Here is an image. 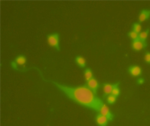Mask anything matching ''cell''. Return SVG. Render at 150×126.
<instances>
[{
	"instance_id": "obj_6",
	"label": "cell",
	"mask_w": 150,
	"mask_h": 126,
	"mask_svg": "<svg viewBox=\"0 0 150 126\" xmlns=\"http://www.w3.org/2000/svg\"><path fill=\"white\" fill-rule=\"evenodd\" d=\"M99 112H100L101 114L107 116L110 121H111V120L113 119V115L112 114V113L110 112V109L108 108V107L105 104H103L102 107H101V109H100V110H99Z\"/></svg>"
},
{
	"instance_id": "obj_5",
	"label": "cell",
	"mask_w": 150,
	"mask_h": 126,
	"mask_svg": "<svg viewBox=\"0 0 150 126\" xmlns=\"http://www.w3.org/2000/svg\"><path fill=\"white\" fill-rule=\"evenodd\" d=\"M108 121H109L108 118L101 113L98 114L96 117V122L99 126H107Z\"/></svg>"
},
{
	"instance_id": "obj_4",
	"label": "cell",
	"mask_w": 150,
	"mask_h": 126,
	"mask_svg": "<svg viewBox=\"0 0 150 126\" xmlns=\"http://www.w3.org/2000/svg\"><path fill=\"white\" fill-rule=\"evenodd\" d=\"M128 72L132 77H139L142 74V69L139 65H131L128 68Z\"/></svg>"
},
{
	"instance_id": "obj_3",
	"label": "cell",
	"mask_w": 150,
	"mask_h": 126,
	"mask_svg": "<svg viewBox=\"0 0 150 126\" xmlns=\"http://www.w3.org/2000/svg\"><path fill=\"white\" fill-rule=\"evenodd\" d=\"M146 46V41H141L140 39L135 40V41H133L131 43V48L135 51H140V50L144 49Z\"/></svg>"
},
{
	"instance_id": "obj_12",
	"label": "cell",
	"mask_w": 150,
	"mask_h": 126,
	"mask_svg": "<svg viewBox=\"0 0 150 126\" xmlns=\"http://www.w3.org/2000/svg\"><path fill=\"white\" fill-rule=\"evenodd\" d=\"M84 77L86 82L93 78V72L91 68H86V70L84 71Z\"/></svg>"
},
{
	"instance_id": "obj_2",
	"label": "cell",
	"mask_w": 150,
	"mask_h": 126,
	"mask_svg": "<svg viewBox=\"0 0 150 126\" xmlns=\"http://www.w3.org/2000/svg\"><path fill=\"white\" fill-rule=\"evenodd\" d=\"M47 41L48 45L50 46L56 48V50H59V33H55L47 35Z\"/></svg>"
},
{
	"instance_id": "obj_8",
	"label": "cell",
	"mask_w": 150,
	"mask_h": 126,
	"mask_svg": "<svg viewBox=\"0 0 150 126\" xmlns=\"http://www.w3.org/2000/svg\"><path fill=\"white\" fill-rule=\"evenodd\" d=\"M149 17H150V10H146V9L142 10L141 11H140L138 17L139 22L140 23L144 22V21H147Z\"/></svg>"
},
{
	"instance_id": "obj_14",
	"label": "cell",
	"mask_w": 150,
	"mask_h": 126,
	"mask_svg": "<svg viewBox=\"0 0 150 126\" xmlns=\"http://www.w3.org/2000/svg\"><path fill=\"white\" fill-rule=\"evenodd\" d=\"M120 88H119V83H117V84H114V86H113V88H112L111 95L116 96V97H118V96H120Z\"/></svg>"
},
{
	"instance_id": "obj_13",
	"label": "cell",
	"mask_w": 150,
	"mask_h": 126,
	"mask_svg": "<svg viewBox=\"0 0 150 126\" xmlns=\"http://www.w3.org/2000/svg\"><path fill=\"white\" fill-rule=\"evenodd\" d=\"M149 33V29H147L146 30L143 31V32L140 33H139V39L143 41H146Z\"/></svg>"
},
{
	"instance_id": "obj_11",
	"label": "cell",
	"mask_w": 150,
	"mask_h": 126,
	"mask_svg": "<svg viewBox=\"0 0 150 126\" xmlns=\"http://www.w3.org/2000/svg\"><path fill=\"white\" fill-rule=\"evenodd\" d=\"M14 62L17 64V65H25V64L26 63V56L24 55H19L14 59Z\"/></svg>"
},
{
	"instance_id": "obj_9",
	"label": "cell",
	"mask_w": 150,
	"mask_h": 126,
	"mask_svg": "<svg viewBox=\"0 0 150 126\" xmlns=\"http://www.w3.org/2000/svg\"><path fill=\"white\" fill-rule=\"evenodd\" d=\"M113 86H114V84H104L103 85V90H104V97L110 95V93L112 92V88H113Z\"/></svg>"
},
{
	"instance_id": "obj_17",
	"label": "cell",
	"mask_w": 150,
	"mask_h": 126,
	"mask_svg": "<svg viewBox=\"0 0 150 126\" xmlns=\"http://www.w3.org/2000/svg\"><path fill=\"white\" fill-rule=\"evenodd\" d=\"M116 98L117 97L112 96V95H109V96H108V97H107V101H108V104H114L116 101Z\"/></svg>"
},
{
	"instance_id": "obj_1",
	"label": "cell",
	"mask_w": 150,
	"mask_h": 126,
	"mask_svg": "<svg viewBox=\"0 0 150 126\" xmlns=\"http://www.w3.org/2000/svg\"><path fill=\"white\" fill-rule=\"evenodd\" d=\"M50 82H52L56 87H58L62 92H63L69 98L89 109L99 111L104 104L101 98L96 96V92H94L87 86H68L54 81Z\"/></svg>"
},
{
	"instance_id": "obj_18",
	"label": "cell",
	"mask_w": 150,
	"mask_h": 126,
	"mask_svg": "<svg viewBox=\"0 0 150 126\" xmlns=\"http://www.w3.org/2000/svg\"><path fill=\"white\" fill-rule=\"evenodd\" d=\"M144 60L146 63L150 64V52H146L144 55Z\"/></svg>"
},
{
	"instance_id": "obj_19",
	"label": "cell",
	"mask_w": 150,
	"mask_h": 126,
	"mask_svg": "<svg viewBox=\"0 0 150 126\" xmlns=\"http://www.w3.org/2000/svg\"><path fill=\"white\" fill-rule=\"evenodd\" d=\"M144 82H145V80L143 78H138V80H137V84H143Z\"/></svg>"
},
{
	"instance_id": "obj_15",
	"label": "cell",
	"mask_w": 150,
	"mask_h": 126,
	"mask_svg": "<svg viewBox=\"0 0 150 126\" xmlns=\"http://www.w3.org/2000/svg\"><path fill=\"white\" fill-rule=\"evenodd\" d=\"M128 36L131 38V40H133V41L139 39V34L133 30L130 31L129 33H128Z\"/></svg>"
},
{
	"instance_id": "obj_7",
	"label": "cell",
	"mask_w": 150,
	"mask_h": 126,
	"mask_svg": "<svg viewBox=\"0 0 150 126\" xmlns=\"http://www.w3.org/2000/svg\"><path fill=\"white\" fill-rule=\"evenodd\" d=\"M86 84H87L86 86L89 87V89H92L94 92H96V93L98 89L99 88V84L96 79H95L93 77V78H92L91 80H89V81H87Z\"/></svg>"
},
{
	"instance_id": "obj_16",
	"label": "cell",
	"mask_w": 150,
	"mask_h": 126,
	"mask_svg": "<svg viewBox=\"0 0 150 126\" xmlns=\"http://www.w3.org/2000/svg\"><path fill=\"white\" fill-rule=\"evenodd\" d=\"M132 28H133V31H134V32L137 33L138 34L140 33H141L142 26H141V25H140V23H134L133 24V26H132Z\"/></svg>"
},
{
	"instance_id": "obj_10",
	"label": "cell",
	"mask_w": 150,
	"mask_h": 126,
	"mask_svg": "<svg viewBox=\"0 0 150 126\" xmlns=\"http://www.w3.org/2000/svg\"><path fill=\"white\" fill-rule=\"evenodd\" d=\"M75 62L77 63V65L81 68H85L86 65V60L82 56H77L75 58Z\"/></svg>"
}]
</instances>
